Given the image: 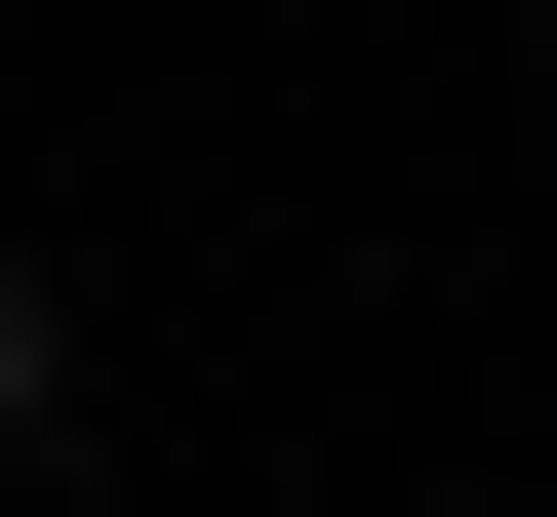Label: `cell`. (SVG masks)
Returning a JSON list of instances; mask_svg holds the SVG:
<instances>
[{
	"instance_id": "6da1fadb",
	"label": "cell",
	"mask_w": 557,
	"mask_h": 517,
	"mask_svg": "<svg viewBox=\"0 0 557 517\" xmlns=\"http://www.w3.org/2000/svg\"><path fill=\"white\" fill-rule=\"evenodd\" d=\"M40 358H81V319H40V279H0V438H40Z\"/></svg>"
}]
</instances>
